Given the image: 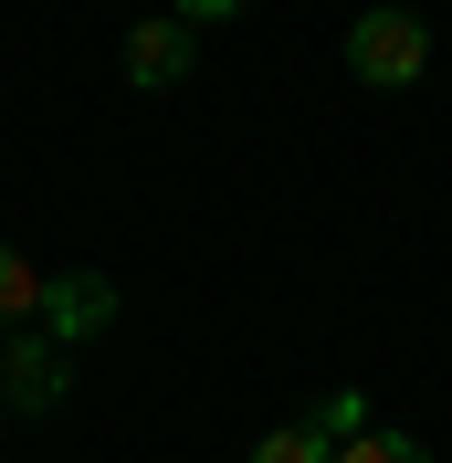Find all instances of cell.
I'll return each mask as SVG.
<instances>
[{"instance_id": "obj_3", "label": "cell", "mask_w": 452, "mask_h": 463, "mask_svg": "<svg viewBox=\"0 0 452 463\" xmlns=\"http://www.w3.org/2000/svg\"><path fill=\"white\" fill-rule=\"evenodd\" d=\"M190 63H200V43H190V22H179V11H158V22L127 32V85H137V95L190 85Z\"/></svg>"}, {"instance_id": "obj_5", "label": "cell", "mask_w": 452, "mask_h": 463, "mask_svg": "<svg viewBox=\"0 0 452 463\" xmlns=\"http://www.w3.org/2000/svg\"><path fill=\"white\" fill-rule=\"evenodd\" d=\"M32 317H42V274L0 242V337H11V326H32Z\"/></svg>"}, {"instance_id": "obj_7", "label": "cell", "mask_w": 452, "mask_h": 463, "mask_svg": "<svg viewBox=\"0 0 452 463\" xmlns=\"http://www.w3.org/2000/svg\"><path fill=\"white\" fill-rule=\"evenodd\" d=\"M337 463H431V442H421V432H379V421H368L358 442H337Z\"/></svg>"}, {"instance_id": "obj_9", "label": "cell", "mask_w": 452, "mask_h": 463, "mask_svg": "<svg viewBox=\"0 0 452 463\" xmlns=\"http://www.w3.org/2000/svg\"><path fill=\"white\" fill-rule=\"evenodd\" d=\"M169 11H179V22L200 32V22H242V11H253V0H169Z\"/></svg>"}, {"instance_id": "obj_2", "label": "cell", "mask_w": 452, "mask_h": 463, "mask_svg": "<svg viewBox=\"0 0 452 463\" xmlns=\"http://www.w3.org/2000/svg\"><path fill=\"white\" fill-rule=\"evenodd\" d=\"M0 401H11V411H53L63 401V337L11 326V337H0Z\"/></svg>"}, {"instance_id": "obj_4", "label": "cell", "mask_w": 452, "mask_h": 463, "mask_svg": "<svg viewBox=\"0 0 452 463\" xmlns=\"http://www.w3.org/2000/svg\"><path fill=\"white\" fill-rule=\"evenodd\" d=\"M106 326H116V285L106 274H53V285H42V337L85 347V337H106Z\"/></svg>"}, {"instance_id": "obj_8", "label": "cell", "mask_w": 452, "mask_h": 463, "mask_svg": "<svg viewBox=\"0 0 452 463\" xmlns=\"http://www.w3.org/2000/svg\"><path fill=\"white\" fill-rule=\"evenodd\" d=\"M306 421H315L326 442H358V432H368V390H326V401H315Z\"/></svg>"}, {"instance_id": "obj_6", "label": "cell", "mask_w": 452, "mask_h": 463, "mask_svg": "<svg viewBox=\"0 0 452 463\" xmlns=\"http://www.w3.org/2000/svg\"><path fill=\"white\" fill-rule=\"evenodd\" d=\"M253 463H337V442L315 432V421H274V432L253 442Z\"/></svg>"}, {"instance_id": "obj_1", "label": "cell", "mask_w": 452, "mask_h": 463, "mask_svg": "<svg viewBox=\"0 0 452 463\" xmlns=\"http://www.w3.org/2000/svg\"><path fill=\"white\" fill-rule=\"evenodd\" d=\"M347 74H358L368 95L421 85V74H431V22H421V11H390V0L358 11V22H347Z\"/></svg>"}]
</instances>
